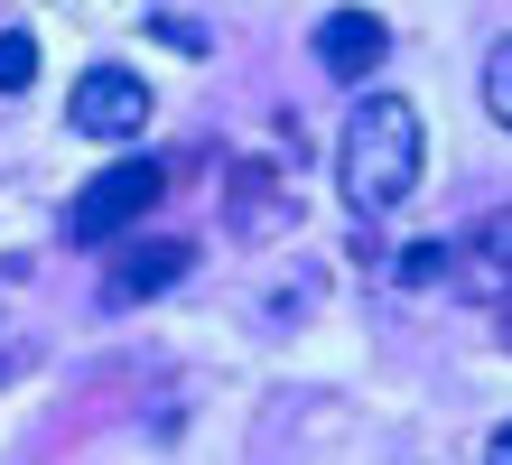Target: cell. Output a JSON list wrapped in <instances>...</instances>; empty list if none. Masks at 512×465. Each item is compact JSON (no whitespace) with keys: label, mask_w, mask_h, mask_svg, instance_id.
<instances>
[{"label":"cell","mask_w":512,"mask_h":465,"mask_svg":"<svg viewBox=\"0 0 512 465\" xmlns=\"http://www.w3.org/2000/svg\"><path fill=\"white\" fill-rule=\"evenodd\" d=\"M159 196H168V168H159V159H112V168L66 205V242H122Z\"/></svg>","instance_id":"7a4b0ae2"},{"label":"cell","mask_w":512,"mask_h":465,"mask_svg":"<svg viewBox=\"0 0 512 465\" xmlns=\"http://www.w3.org/2000/svg\"><path fill=\"white\" fill-rule=\"evenodd\" d=\"M485 112L503 121V131H512V38H503V47L485 56Z\"/></svg>","instance_id":"9c48e42d"},{"label":"cell","mask_w":512,"mask_h":465,"mask_svg":"<svg viewBox=\"0 0 512 465\" xmlns=\"http://www.w3.org/2000/svg\"><path fill=\"white\" fill-rule=\"evenodd\" d=\"M382 56H391V28H382L373 10H326V19H317V66L336 75V84H364Z\"/></svg>","instance_id":"8992f818"},{"label":"cell","mask_w":512,"mask_h":465,"mask_svg":"<svg viewBox=\"0 0 512 465\" xmlns=\"http://www.w3.org/2000/svg\"><path fill=\"white\" fill-rule=\"evenodd\" d=\"M149 28H159L168 47H187V56H205V28H196V19H149Z\"/></svg>","instance_id":"30bf717a"},{"label":"cell","mask_w":512,"mask_h":465,"mask_svg":"<svg viewBox=\"0 0 512 465\" xmlns=\"http://www.w3.org/2000/svg\"><path fill=\"white\" fill-rule=\"evenodd\" d=\"M485 456H494V465H512V428H503V438H485Z\"/></svg>","instance_id":"8fae6325"},{"label":"cell","mask_w":512,"mask_h":465,"mask_svg":"<svg viewBox=\"0 0 512 465\" xmlns=\"http://www.w3.org/2000/svg\"><path fill=\"white\" fill-rule=\"evenodd\" d=\"M447 270H457V289L466 298H512V205L503 214H485V224H475V233H457V242H447Z\"/></svg>","instance_id":"5b68a950"},{"label":"cell","mask_w":512,"mask_h":465,"mask_svg":"<svg viewBox=\"0 0 512 465\" xmlns=\"http://www.w3.org/2000/svg\"><path fill=\"white\" fill-rule=\"evenodd\" d=\"M233 224H243V233H261V224H280V186H261V177L243 168V177H233Z\"/></svg>","instance_id":"52a82bcc"},{"label":"cell","mask_w":512,"mask_h":465,"mask_svg":"<svg viewBox=\"0 0 512 465\" xmlns=\"http://www.w3.org/2000/svg\"><path fill=\"white\" fill-rule=\"evenodd\" d=\"M66 121L84 140H140V121H149V84L131 66H94L75 93H66Z\"/></svg>","instance_id":"277c9868"},{"label":"cell","mask_w":512,"mask_h":465,"mask_svg":"<svg viewBox=\"0 0 512 465\" xmlns=\"http://www.w3.org/2000/svg\"><path fill=\"white\" fill-rule=\"evenodd\" d=\"M38 84V38L28 28H0V93H28Z\"/></svg>","instance_id":"ba28073f"},{"label":"cell","mask_w":512,"mask_h":465,"mask_svg":"<svg viewBox=\"0 0 512 465\" xmlns=\"http://www.w3.org/2000/svg\"><path fill=\"white\" fill-rule=\"evenodd\" d=\"M187 270H196V242H177V233L112 242V261H103V298H112V307H140V298H159V289H187Z\"/></svg>","instance_id":"3957f363"},{"label":"cell","mask_w":512,"mask_h":465,"mask_svg":"<svg viewBox=\"0 0 512 465\" xmlns=\"http://www.w3.org/2000/svg\"><path fill=\"white\" fill-rule=\"evenodd\" d=\"M419 168H429L419 112L401 103V93H364V103L345 112V131H336V196H345V214L382 224L391 205H410Z\"/></svg>","instance_id":"6da1fadb"}]
</instances>
